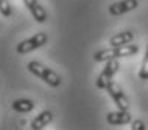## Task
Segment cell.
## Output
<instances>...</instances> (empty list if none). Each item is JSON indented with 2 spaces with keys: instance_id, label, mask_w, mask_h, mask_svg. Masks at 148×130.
<instances>
[{
  "instance_id": "1",
  "label": "cell",
  "mask_w": 148,
  "mask_h": 130,
  "mask_svg": "<svg viewBox=\"0 0 148 130\" xmlns=\"http://www.w3.org/2000/svg\"><path fill=\"white\" fill-rule=\"evenodd\" d=\"M139 52V47L136 44H125V45H118V47H110V49L100 50L94 54L95 62H107L110 59H119V58H127L133 56Z\"/></svg>"
},
{
  "instance_id": "2",
  "label": "cell",
  "mask_w": 148,
  "mask_h": 130,
  "mask_svg": "<svg viewBox=\"0 0 148 130\" xmlns=\"http://www.w3.org/2000/svg\"><path fill=\"white\" fill-rule=\"evenodd\" d=\"M27 70L33 74V76H36L38 79L45 82L47 85H50L51 88H58L62 83V79H60L59 74L53 71L50 67H47L42 62H39V61H30L27 64Z\"/></svg>"
},
{
  "instance_id": "3",
  "label": "cell",
  "mask_w": 148,
  "mask_h": 130,
  "mask_svg": "<svg viewBox=\"0 0 148 130\" xmlns=\"http://www.w3.org/2000/svg\"><path fill=\"white\" fill-rule=\"evenodd\" d=\"M47 43H49L47 33L45 32H38L33 36L21 41V43H18L15 50H17L18 54H26V53H30L33 50H36V49H41V47H44Z\"/></svg>"
},
{
  "instance_id": "4",
  "label": "cell",
  "mask_w": 148,
  "mask_h": 130,
  "mask_svg": "<svg viewBox=\"0 0 148 130\" xmlns=\"http://www.w3.org/2000/svg\"><path fill=\"white\" fill-rule=\"evenodd\" d=\"M106 91H107V94L112 97L113 103L116 105L118 109H121V111H129V109H130L129 97L125 95V92L123 91V88H121L116 82L110 80L109 83H107V86H106Z\"/></svg>"
},
{
  "instance_id": "5",
  "label": "cell",
  "mask_w": 148,
  "mask_h": 130,
  "mask_svg": "<svg viewBox=\"0 0 148 130\" xmlns=\"http://www.w3.org/2000/svg\"><path fill=\"white\" fill-rule=\"evenodd\" d=\"M119 70V62L118 59H110L106 62V67L103 68V71L98 74V77L95 80V86L98 88V89H106L107 83L113 79V76L118 73Z\"/></svg>"
},
{
  "instance_id": "6",
  "label": "cell",
  "mask_w": 148,
  "mask_h": 130,
  "mask_svg": "<svg viewBox=\"0 0 148 130\" xmlns=\"http://www.w3.org/2000/svg\"><path fill=\"white\" fill-rule=\"evenodd\" d=\"M24 6L27 8V11L30 12V15L35 18V21L38 23H45L49 20V15H47L45 8L41 5L39 0H23Z\"/></svg>"
},
{
  "instance_id": "7",
  "label": "cell",
  "mask_w": 148,
  "mask_h": 130,
  "mask_svg": "<svg viewBox=\"0 0 148 130\" xmlns=\"http://www.w3.org/2000/svg\"><path fill=\"white\" fill-rule=\"evenodd\" d=\"M139 6V0H119L109 6V14L113 17H119L123 14H127Z\"/></svg>"
},
{
  "instance_id": "8",
  "label": "cell",
  "mask_w": 148,
  "mask_h": 130,
  "mask_svg": "<svg viewBox=\"0 0 148 130\" xmlns=\"http://www.w3.org/2000/svg\"><path fill=\"white\" fill-rule=\"evenodd\" d=\"M106 121L110 126H124V124H130L132 122V115L129 111H118L115 112H109L106 115Z\"/></svg>"
},
{
  "instance_id": "9",
  "label": "cell",
  "mask_w": 148,
  "mask_h": 130,
  "mask_svg": "<svg viewBox=\"0 0 148 130\" xmlns=\"http://www.w3.org/2000/svg\"><path fill=\"white\" fill-rule=\"evenodd\" d=\"M51 121H53V113L50 111H42V112H39L36 117L32 120L30 129L32 130H41L45 126H49Z\"/></svg>"
},
{
  "instance_id": "10",
  "label": "cell",
  "mask_w": 148,
  "mask_h": 130,
  "mask_svg": "<svg viewBox=\"0 0 148 130\" xmlns=\"http://www.w3.org/2000/svg\"><path fill=\"white\" fill-rule=\"evenodd\" d=\"M134 38V33L132 30H123L113 35L110 39H109V44L112 47H118V45H125V44H132V41Z\"/></svg>"
},
{
  "instance_id": "11",
  "label": "cell",
  "mask_w": 148,
  "mask_h": 130,
  "mask_svg": "<svg viewBox=\"0 0 148 130\" xmlns=\"http://www.w3.org/2000/svg\"><path fill=\"white\" fill-rule=\"evenodd\" d=\"M12 109L20 113H27L35 109V101L30 98H17L12 101Z\"/></svg>"
},
{
  "instance_id": "12",
  "label": "cell",
  "mask_w": 148,
  "mask_h": 130,
  "mask_svg": "<svg viewBox=\"0 0 148 130\" xmlns=\"http://www.w3.org/2000/svg\"><path fill=\"white\" fill-rule=\"evenodd\" d=\"M139 79H142V80H148V45H147V49H145V54H144L142 64H140Z\"/></svg>"
},
{
  "instance_id": "13",
  "label": "cell",
  "mask_w": 148,
  "mask_h": 130,
  "mask_svg": "<svg viewBox=\"0 0 148 130\" xmlns=\"http://www.w3.org/2000/svg\"><path fill=\"white\" fill-rule=\"evenodd\" d=\"M0 14L5 18H9L12 15V6L9 3V0H0Z\"/></svg>"
},
{
  "instance_id": "14",
  "label": "cell",
  "mask_w": 148,
  "mask_h": 130,
  "mask_svg": "<svg viewBox=\"0 0 148 130\" xmlns=\"http://www.w3.org/2000/svg\"><path fill=\"white\" fill-rule=\"evenodd\" d=\"M145 122L142 120H134L132 121V130H145Z\"/></svg>"
}]
</instances>
